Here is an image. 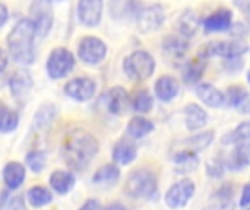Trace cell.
I'll return each mask as SVG.
<instances>
[{
  "mask_svg": "<svg viewBox=\"0 0 250 210\" xmlns=\"http://www.w3.org/2000/svg\"><path fill=\"white\" fill-rule=\"evenodd\" d=\"M98 152L97 139L83 129L72 130L63 145V159L66 165L75 171H81L89 165Z\"/></svg>",
  "mask_w": 250,
  "mask_h": 210,
  "instance_id": "obj_1",
  "label": "cell"
},
{
  "mask_svg": "<svg viewBox=\"0 0 250 210\" xmlns=\"http://www.w3.org/2000/svg\"><path fill=\"white\" fill-rule=\"evenodd\" d=\"M35 35L37 31L29 18L21 19L12 28L7 37V47L15 61L22 64H32L35 61V51H34Z\"/></svg>",
  "mask_w": 250,
  "mask_h": 210,
  "instance_id": "obj_2",
  "label": "cell"
},
{
  "mask_svg": "<svg viewBox=\"0 0 250 210\" xmlns=\"http://www.w3.org/2000/svg\"><path fill=\"white\" fill-rule=\"evenodd\" d=\"M125 193L132 199L152 200L158 196V178L151 168H138L127 177Z\"/></svg>",
  "mask_w": 250,
  "mask_h": 210,
  "instance_id": "obj_3",
  "label": "cell"
},
{
  "mask_svg": "<svg viewBox=\"0 0 250 210\" xmlns=\"http://www.w3.org/2000/svg\"><path fill=\"white\" fill-rule=\"evenodd\" d=\"M123 69L132 80L142 82L152 76L155 70V60L149 53L139 50L125 58Z\"/></svg>",
  "mask_w": 250,
  "mask_h": 210,
  "instance_id": "obj_4",
  "label": "cell"
},
{
  "mask_svg": "<svg viewBox=\"0 0 250 210\" xmlns=\"http://www.w3.org/2000/svg\"><path fill=\"white\" fill-rule=\"evenodd\" d=\"M248 51V44L243 39H230V41H212L202 47L199 56L205 60L214 56H220L226 60L240 58Z\"/></svg>",
  "mask_w": 250,
  "mask_h": 210,
  "instance_id": "obj_5",
  "label": "cell"
},
{
  "mask_svg": "<svg viewBox=\"0 0 250 210\" xmlns=\"http://www.w3.org/2000/svg\"><path fill=\"white\" fill-rule=\"evenodd\" d=\"M75 67L73 54L63 47H57L50 53L47 60V72L53 79H62L69 75Z\"/></svg>",
  "mask_w": 250,
  "mask_h": 210,
  "instance_id": "obj_6",
  "label": "cell"
},
{
  "mask_svg": "<svg viewBox=\"0 0 250 210\" xmlns=\"http://www.w3.org/2000/svg\"><path fill=\"white\" fill-rule=\"evenodd\" d=\"M196 191V186L190 178H183L174 183L166 193V203L170 209H183L188 206Z\"/></svg>",
  "mask_w": 250,
  "mask_h": 210,
  "instance_id": "obj_7",
  "label": "cell"
},
{
  "mask_svg": "<svg viewBox=\"0 0 250 210\" xmlns=\"http://www.w3.org/2000/svg\"><path fill=\"white\" fill-rule=\"evenodd\" d=\"M31 22L38 37H45L53 26V7L50 0H34L29 9Z\"/></svg>",
  "mask_w": 250,
  "mask_h": 210,
  "instance_id": "obj_8",
  "label": "cell"
},
{
  "mask_svg": "<svg viewBox=\"0 0 250 210\" xmlns=\"http://www.w3.org/2000/svg\"><path fill=\"white\" fill-rule=\"evenodd\" d=\"M166 20V13L161 4H149L138 13V26L142 32L158 31Z\"/></svg>",
  "mask_w": 250,
  "mask_h": 210,
  "instance_id": "obj_9",
  "label": "cell"
},
{
  "mask_svg": "<svg viewBox=\"0 0 250 210\" xmlns=\"http://www.w3.org/2000/svg\"><path fill=\"white\" fill-rule=\"evenodd\" d=\"M78 54L82 61H85L88 64H97L104 60V57L107 54V47L100 38L86 37L81 41Z\"/></svg>",
  "mask_w": 250,
  "mask_h": 210,
  "instance_id": "obj_10",
  "label": "cell"
},
{
  "mask_svg": "<svg viewBox=\"0 0 250 210\" xmlns=\"http://www.w3.org/2000/svg\"><path fill=\"white\" fill-rule=\"evenodd\" d=\"M95 91H97V85L89 77H76V79L67 82L64 86L66 95L79 102L89 101L94 96Z\"/></svg>",
  "mask_w": 250,
  "mask_h": 210,
  "instance_id": "obj_11",
  "label": "cell"
},
{
  "mask_svg": "<svg viewBox=\"0 0 250 210\" xmlns=\"http://www.w3.org/2000/svg\"><path fill=\"white\" fill-rule=\"evenodd\" d=\"M104 105L105 108L114 114V115H122L127 111L129 105H130V98L129 94L126 92L125 88L122 86H114L111 88L104 96H103Z\"/></svg>",
  "mask_w": 250,
  "mask_h": 210,
  "instance_id": "obj_12",
  "label": "cell"
},
{
  "mask_svg": "<svg viewBox=\"0 0 250 210\" xmlns=\"http://www.w3.org/2000/svg\"><path fill=\"white\" fill-rule=\"evenodd\" d=\"M234 194L236 189L233 183L223 184L209 199V203L204 210H234Z\"/></svg>",
  "mask_w": 250,
  "mask_h": 210,
  "instance_id": "obj_13",
  "label": "cell"
},
{
  "mask_svg": "<svg viewBox=\"0 0 250 210\" xmlns=\"http://www.w3.org/2000/svg\"><path fill=\"white\" fill-rule=\"evenodd\" d=\"M236 148L224 156L223 164L230 171H243L250 167V142L234 145Z\"/></svg>",
  "mask_w": 250,
  "mask_h": 210,
  "instance_id": "obj_14",
  "label": "cell"
},
{
  "mask_svg": "<svg viewBox=\"0 0 250 210\" xmlns=\"http://www.w3.org/2000/svg\"><path fill=\"white\" fill-rule=\"evenodd\" d=\"M78 15L83 25L97 26L103 16V0H79Z\"/></svg>",
  "mask_w": 250,
  "mask_h": 210,
  "instance_id": "obj_15",
  "label": "cell"
},
{
  "mask_svg": "<svg viewBox=\"0 0 250 210\" xmlns=\"http://www.w3.org/2000/svg\"><path fill=\"white\" fill-rule=\"evenodd\" d=\"M9 88H10L12 95L18 101H25L31 92V88H32V77H31L29 72L23 70V69L15 72L13 76L10 77Z\"/></svg>",
  "mask_w": 250,
  "mask_h": 210,
  "instance_id": "obj_16",
  "label": "cell"
},
{
  "mask_svg": "<svg viewBox=\"0 0 250 210\" xmlns=\"http://www.w3.org/2000/svg\"><path fill=\"white\" fill-rule=\"evenodd\" d=\"M233 12L230 9H218L208 18H205L204 28L208 32H223L231 28Z\"/></svg>",
  "mask_w": 250,
  "mask_h": 210,
  "instance_id": "obj_17",
  "label": "cell"
},
{
  "mask_svg": "<svg viewBox=\"0 0 250 210\" xmlns=\"http://www.w3.org/2000/svg\"><path fill=\"white\" fill-rule=\"evenodd\" d=\"M196 95L205 105H208L211 108H218L226 104L224 94L218 88H215L214 85H211L208 82H202L198 85Z\"/></svg>",
  "mask_w": 250,
  "mask_h": 210,
  "instance_id": "obj_18",
  "label": "cell"
},
{
  "mask_svg": "<svg viewBox=\"0 0 250 210\" xmlns=\"http://www.w3.org/2000/svg\"><path fill=\"white\" fill-rule=\"evenodd\" d=\"M179 82L173 77V76H161L154 86L155 95L158 96V99H161L163 102H170L173 101L177 94H179Z\"/></svg>",
  "mask_w": 250,
  "mask_h": 210,
  "instance_id": "obj_19",
  "label": "cell"
},
{
  "mask_svg": "<svg viewBox=\"0 0 250 210\" xmlns=\"http://www.w3.org/2000/svg\"><path fill=\"white\" fill-rule=\"evenodd\" d=\"M138 156V149L130 140H120L113 148V161L116 165H129Z\"/></svg>",
  "mask_w": 250,
  "mask_h": 210,
  "instance_id": "obj_20",
  "label": "cell"
},
{
  "mask_svg": "<svg viewBox=\"0 0 250 210\" xmlns=\"http://www.w3.org/2000/svg\"><path fill=\"white\" fill-rule=\"evenodd\" d=\"M185 123L188 130L190 132H196L202 127L207 126L208 123V114L207 111L198 105V104H189L185 108Z\"/></svg>",
  "mask_w": 250,
  "mask_h": 210,
  "instance_id": "obj_21",
  "label": "cell"
},
{
  "mask_svg": "<svg viewBox=\"0 0 250 210\" xmlns=\"http://www.w3.org/2000/svg\"><path fill=\"white\" fill-rule=\"evenodd\" d=\"M3 181L10 190H16L25 181V167L21 162H9L3 168Z\"/></svg>",
  "mask_w": 250,
  "mask_h": 210,
  "instance_id": "obj_22",
  "label": "cell"
},
{
  "mask_svg": "<svg viewBox=\"0 0 250 210\" xmlns=\"http://www.w3.org/2000/svg\"><path fill=\"white\" fill-rule=\"evenodd\" d=\"M174 165H176V170L182 174H189V172H193L198 167H199V158H198V153L196 152H192V151H186V149H182L179 151L174 158Z\"/></svg>",
  "mask_w": 250,
  "mask_h": 210,
  "instance_id": "obj_23",
  "label": "cell"
},
{
  "mask_svg": "<svg viewBox=\"0 0 250 210\" xmlns=\"http://www.w3.org/2000/svg\"><path fill=\"white\" fill-rule=\"evenodd\" d=\"M163 47H164V51L168 54V56H171V57H174V58H180V57H183L185 56V53L188 51V48H189V41H188V38L186 37H183V35H168V37H166V39H164V42H163Z\"/></svg>",
  "mask_w": 250,
  "mask_h": 210,
  "instance_id": "obj_24",
  "label": "cell"
},
{
  "mask_svg": "<svg viewBox=\"0 0 250 210\" xmlns=\"http://www.w3.org/2000/svg\"><path fill=\"white\" fill-rule=\"evenodd\" d=\"M214 142V132L212 130H207L202 133H198L192 137H188L185 140H182V146L186 151H192V152H202L207 148L211 146V143Z\"/></svg>",
  "mask_w": 250,
  "mask_h": 210,
  "instance_id": "obj_25",
  "label": "cell"
},
{
  "mask_svg": "<svg viewBox=\"0 0 250 210\" xmlns=\"http://www.w3.org/2000/svg\"><path fill=\"white\" fill-rule=\"evenodd\" d=\"M205 67H207V60L201 56L192 58L183 69V79L186 83H198L204 73H205Z\"/></svg>",
  "mask_w": 250,
  "mask_h": 210,
  "instance_id": "obj_26",
  "label": "cell"
},
{
  "mask_svg": "<svg viewBox=\"0 0 250 210\" xmlns=\"http://www.w3.org/2000/svg\"><path fill=\"white\" fill-rule=\"evenodd\" d=\"M75 177L67 172V171H54L51 175H50V186L53 187L54 191H57L59 194H66L69 193L73 187H75Z\"/></svg>",
  "mask_w": 250,
  "mask_h": 210,
  "instance_id": "obj_27",
  "label": "cell"
},
{
  "mask_svg": "<svg viewBox=\"0 0 250 210\" xmlns=\"http://www.w3.org/2000/svg\"><path fill=\"white\" fill-rule=\"evenodd\" d=\"M154 130V123L145 117H141V115H136L133 117L129 124H127V133L130 137L133 139H141V137H145L146 134H149L151 132Z\"/></svg>",
  "mask_w": 250,
  "mask_h": 210,
  "instance_id": "obj_28",
  "label": "cell"
},
{
  "mask_svg": "<svg viewBox=\"0 0 250 210\" xmlns=\"http://www.w3.org/2000/svg\"><path fill=\"white\" fill-rule=\"evenodd\" d=\"M201 25V20L198 15L192 10H186L180 18H179V32L180 35L190 38L196 34L198 28Z\"/></svg>",
  "mask_w": 250,
  "mask_h": 210,
  "instance_id": "obj_29",
  "label": "cell"
},
{
  "mask_svg": "<svg viewBox=\"0 0 250 210\" xmlns=\"http://www.w3.org/2000/svg\"><path fill=\"white\" fill-rule=\"evenodd\" d=\"M119 177H120L119 167L116 164H107L95 172L92 181L101 186H113L114 183L119 181Z\"/></svg>",
  "mask_w": 250,
  "mask_h": 210,
  "instance_id": "obj_30",
  "label": "cell"
},
{
  "mask_svg": "<svg viewBox=\"0 0 250 210\" xmlns=\"http://www.w3.org/2000/svg\"><path fill=\"white\" fill-rule=\"evenodd\" d=\"M243 142H250V120L240 123L234 130L221 137L223 145H239Z\"/></svg>",
  "mask_w": 250,
  "mask_h": 210,
  "instance_id": "obj_31",
  "label": "cell"
},
{
  "mask_svg": "<svg viewBox=\"0 0 250 210\" xmlns=\"http://www.w3.org/2000/svg\"><path fill=\"white\" fill-rule=\"evenodd\" d=\"M26 197H28V202H29L34 208L45 206V205L51 203V200H53V196H51L50 190H47V189L42 187V186H35V187H32V189L28 191Z\"/></svg>",
  "mask_w": 250,
  "mask_h": 210,
  "instance_id": "obj_32",
  "label": "cell"
},
{
  "mask_svg": "<svg viewBox=\"0 0 250 210\" xmlns=\"http://www.w3.org/2000/svg\"><path fill=\"white\" fill-rule=\"evenodd\" d=\"M19 123V117L18 113L7 108L4 104L0 107V132L1 133H9L13 132L18 127Z\"/></svg>",
  "mask_w": 250,
  "mask_h": 210,
  "instance_id": "obj_33",
  "label": "cell"
},
{
  "mask_svg": "<svg viewBox=\"0 0 250 210\" xmlns=\"http://www.w3.org/2000/svg\"><path fill=\"white\" fill-rule=\"evenodd\" d=\"M224 96H226V102L229 104V107L240 108L245 104V101L248 99L249 94L242 86H230L227 89V95H224Z\"/></svg>",
  "mask_w": 250,
  "mask_h": 210,
  "instance_id": "obj_34",
  "label": "cell"
},
{
  "mask_svg": "<svg viewBox=\"0 0 250 210\" xmlns=\"http://www.w3.org/2000/svg\"><path fill=\"white\" fill-rule=\"evenodd\" d=\"M132 105H133V110L138 111V113H149L154 107V99L151 96V94L148 91H139L133 101H132Z\"/></svg>",
  "mask_w": 250,
  "mask_h": 210,
  "instance_id": "obj_35",
  "label": "cell"
},
{
  "mask_svg": "<svg viewBox=\"0 0 250 210\" xmlns=\"http://www.w3.org/2000/svg\"><path fill=\"white\" fill-rule=\"evenodd\" d=\"M56 114V110L51 105H44L38 110L37 115H35V124L38 129H47L50 126V123L53 121Z\"/></svg>",
  "mask_w": 250,
  "mask_h": 210,
  "instance_id": "obj_36",
  "label": "cell"
},
{
  "mask_svg": "<svg viewBox=\"0 0 250 210\" xmlns=\"http://www.w3.org/2000/svg\"><path fill=\"white\" fill-rule=\"evenodd\" d=\"M25 161L32 172H41L45 167V153L40 151H32L26 155Z\"/></svg>",
  "mask_w": 250,
  "mask_h": 210,
  "instance_id": "obj_37",
  "label": "cell"
},
{
  "mask_svg": "<svg viewBox=\"0 0 250 210\" xmlns=\"http://www.w3.org/2000/svg\"><path fill=\"white\" fill-rule=\"evenodd\" d=\"M226 167L223 164V159H211L207 162V172L211 178H221L224 175Z\"/></svg>",
  "mask_w": 250,
  "mask_h": 210,
  "instance_id": "obj_38",
  "label": "cell"
},
{
  "mask_svg": "<svg viewBox=\"0 0 250 210\" xmlns=\"http://www.w3.org/2000/svg\"><path fill=\"white\" fill-rule=\"evenodd\" d=\"M0 210H25L23 199L21 196L9 197L7 200L3 202V205L0 206Z\"/></svg>",
  "mask_w": 250,
  "mask_h": 210,
  "instance_id": "obj_39",
  "label": "cell"
},
{
  "mask_svg": "<svg viewBox=\"0 0 250 210\" xmlns=\"http://www.w3.org/2000/svg\"><path fill=\"white\" fill-rule=\"evenodd\" d=\"M250 206V183L243 186L242 196H240V208H248Z\"/></svg>",
  "mask_w": 250,
  "mask_h": 210,
  "instance_id": "obj_40",
  "label": "cell"
},
{
  "mask_svg": "<svg viewBox=\"0 0 250 210\" xmlns=\"http://www.w3.org/2000/svg\"><path fill=\"white\" fill-rule=\"evenodd\" d=\"M233 3L237 9L250 15V0H233Z\"/></svg>",
  "mask_w": 250,
  "mask_h": 210,
  "instance_id": "obj_41",
  "label": "cell"
},
{
  "mask_svg": "<svg viewBox=\"0 0 250 210\" xmlns=\"http://www.w3.org/2000/svg\"><path fill=\"white\" fill-rule=\"evenodd\" d=\"M79 210H100V202L94 200V199H89L82 205V208Z\"/></svg>",
  "mask_w": 250,
  "mask_h": 210,
  "instance_id": "obj_42",
  "label": "cell"
},
{
  "mask_svg": "<svg viewBox=\"0 0 250 210\" xmlns=\"http://www.w3.org/2000/svg\"><path fill=\"white\" fill-rule=\"evenodd\" d=\"M7 61H9V58H7V54L0 48V73L7 67Z\"/></svg>",
  "mask_w": 250,
  "mask_h": 210,
  "instance_id": "obj_43",
  "label": "cell"
},
{
  "mask_svg": "<svg viewBox=\"0 0 250 210\" xmlns=\"http://www.w3.org/2000/svg\"><path fill=\"white\" fill-rule=\"evenodd\" d=\"M7 7L3 3H0V26L7 20Z\"/></svg>",
  "mask_w": 250,
  "mask_h": 210,
  "instance_id": "obj_44",
  "label": "cell"
},
{
  "mask_svg": "<svg viewBox=\"0 0 250 210\" xmlns=\"http://www.w3.org/2000/svg\"><path fill=\"white\" fill-rule=\"evenodd\" d=\"M105 210H129L125 205H122V203H111V205H108Z\"/></svg>",
  "mask_w": 250,
  "mask_h": 210,
  "instance_id": "obj_45",
  "label": "cell"
},
{
  "mask_svg": "<svg viewBox=\"0 0 250 210\" xmlns=\"http://www.w3.org/2000/svg\"><path fill=\"white\" fill-rule=\"evenodd\" d=\"M243 114H250V96H248V99L245 101V104L239 108Z\"/></svg>",
  "mask_w": 250,
  "mask_h": 210,
  "instance_id": "obj_46",
  "label": "cell"
},
{
  "mask_svg": "<svg viewBox=\"0 0 250 210\" xmlns=\"http://www.w3.org/2000/svg\"><path fill=\"white\" fill-rule=\"evenodd\" d=\"M248 80H249V82H250V70H249V72H248Z\"/></svg>",
  "mask_w": 250,
  "mask_h": 210,
  "instance_id": "obj_47",
  "label": "cell"
},
{
  "mask_svg": "<svg viewBox=\"0 0 250 210\" xmlns=\"http://www.w3.org/2000/svg\"><path fill=\"white\" fill-rule=\"evenodd\" d=\"M1 105H3V102H1V101H0V107H1Z\"/></svg>",
  "mask_w": 250,
  "mask_h": 210,
  "instance_id": "obj_48",
  "label": "cell"
},
{
  "mask_svg": "<svg viewBox=\"0 0 250 210\" xmlns=\"http://www.w3.org/2000/svg\"><path fill=\"white\" fill-rule=\"evenodd\" d=\"M246 210H250V209H246Z\"/></svg>",
  "mask_w": 250,
  "mask_h": 210,
  "instance_id": "obj_49",
  "label": "cell"
}]
</instances>
